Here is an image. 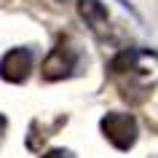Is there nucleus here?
<instances>
[{"instance_id":"1","label":"nucleus","mask_w":158,"mask_h":158,"mask_svg":"<svg viewBox=\"0 0 158 158\" xmlns=\"http://www.w3.org/2000/svg\"><path fill=\"white\" fill-rule=\"evenodd\" d=\"M99 129L105 134V139L113 145L115 150H131L137 145V137H139V123L131 113H105L99 121Z\"/></svg>"},{"instance_id":"5","label":"nucleus","mask_w":158,"mask_h":158,"mask_svg":"<svg viewBox=\"0 0 158 158\" xmlns=\"http://www.w3.org/2000/svg\"><path fill=\"white\" fill-rule=\"evenodd\" d=\"M40 158H75V153L67 150V148H51L48 153H43Z\"/></svg>"},{"instance_id":"2","label":"nucleus","mask_w":158,"mask_h":158,"mask_svg":"<svg viewBox=\"0 0 158 158\" xmlns=\"http://www.w3.org/2000/svg\"><path fill=\"white\" fill-rule=\"evenodd\" d=\"M75 64H78V54H75L67 43H56L54 48L46 54V59H43V81H62V78H67V75H73Z\"/></svg>"},{"instance_id":"3","label":"nucleus","mask_w":158,"mask_h":158,"mask_svg":"<svg viewBox=\"0 0 158 158\" xmlns=\"http://www.w3.org/2000/svg\"><path fill=\"white\" fill-rule=\"evenodd\" d=\"M32 70V51L30 48H8L0 56V78L8 83H24Z\"/></svg>"},{"instance_id":"8","label":"nucleus","mask_w":158,"mask_h":158,"mask_svg":"<svg viewBox=\"0 0 158 158\" xmlns=\"http://www.w3.org/2000/svg\"><path fill=\"white\" fill-rule=\"evenodd\" d=\"M59 3H64V0H59Z\"/></svg>"},{"instance_id":"7","label":"nucleus","mask_w":158,"mask_h":158,"mask_svg":"<svg viewBox=\"0 0 158 158\" xmlns=\"http://www.w3.org/2000/svg\"><path fill=\"white\" fill-rule=\"evenodd\" d=\"M6 126H8V121H6V115L0 113V139H3V134H6Z\"/></svg>"},{"instance_id":"6","label":"nucleus","mask_w":158,"mask_h":158,"mask_svg":"<svg viewBox=\"0 0 158 158\" xmlns=\"http://www.w3.org/2000/svg\"><path fill=\"white\" fill-rule=\"evenodd\" d=\"M118 3H121V8H126V11H129V14H131L134 19H137V22H142V16H139V11L134 8V3H131V0H118Z\"/></svg>"},{"instance_id":"4","label":"nucleus","mask_w":158,"mask_h":158,"mask_svg":"<svg viewBox=\"0 0 158 158\" xmlns=\"http://www.w3.org/2000/svg\"><path fill=\"white\" fill-rule=\"evenodd\" d=\"M78 16L91 27V32H105L110 24V14L102 0H78Z\"/></svg>"}]
</instances>
